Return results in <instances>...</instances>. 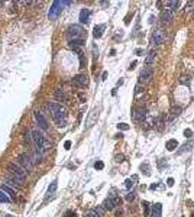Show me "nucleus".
I'll return each mask as SVG.
<instances>
[{
    "instance_id": "f257e3e1",
    "label": "nucleus",
    "mask_w": 194,
    "mask_h": 217,
    "mask_svg": "<svg viewBox=\"0 0 194 217\" xmlns=\"http://www.w3.org/2000/svg\"><path fill=\"white\" fill-rule=\"evenodd\" d=\"M47 109L49 110V113H51L54 122L57 123V126H58V127H64L65 123H67V116H65L64 107H62L59 103L48 101V103H47Z\"/></svg>"
},
{
    "instance_id": "f03ea898",
    "label": "nucleus",
    "mask_w": 194,
    "mask_h": 217,
    "mask_svg": "<svg viewBox=\"0 0 194 217\" xmlns=\"http://www.w3.org/2000/svg\"><path fill=\"white\" fill-rule=\"evenodd\" d=\"M32 141H33V143H35L36 151H39V152L48 151L49 148H51V142H49L42 133H39V130H33V132H32Z\"/></svg>"
},
{
    "instance_id": "7ed1b4c3",
    "label": "nucleus",
    "mask_w": 194,
    "mask_h": 217,
    "mask_svg": "<svg viewBox=\"0 0 194 217\" xmlns=\"http://www.w3.org/2000/svg\"><path fill=\"white\" fill-rule=\"evenodd\" d=\"M68 38H70V41H84L86 39V32H84L83 26L71 25L68 28Z\"/></svg>"
},
{
    "instance_id": "20e7f679",
    "label": "nucleus",
    "mask_w": 194,
    "mask_h": 217,
    "mask_svg": "<svg viewBox=\"0 0 194 217\" xmlns=\"http://www.w3.org/2000/svg\"><path fill=\"white\" fill-rule=\"evenodd\" d=\"M7 171H9L12 175L18 177L19 180H22V181H25V178H26V171H25L22 167L16 165L15 162H10V164H7Z\"/></svg>"
},
{
    "instance_id": "39448f33",
    "label": "nucleus",
    "mask_w": 194,
    "mask_h": 217,
    "mask_svg": "<svg viewBox=\"0 0 194 217\" xmlns=\"http://www.w3.org/2000/svg\"><path fill=\"white\" fill-rule=\"evenodd\" d=\"M18 165H19V167H22L26 172L32 171V168H33V164H32L30 156H29L28 153H21V155L18 156Z\"/></svg>"
},
{
    "instance_id": "423d86ee",
    "label": "nucleus",
    "mask_w": 194,
    "mask_h": 217,
    "mask_svg": "<svg viewBox=\"0 0 194 217\" xmlns=\"http://www.w3.org/2000/svg\"><path fill=\"white\" fill-rule=\"evenodd\" d=\"M62 7H64V3H62V1H59V0H55V1L52 3L51 9H49L48 18L51 19V20H55V19L58 18V15L62 12Z\"/></svg>"
},
{
    "instance_id": "0eeeda50",
    "label": "nucleus",
    "mask_w": 194,
    "mask_h": 217,
    "mask_svg": "<svg viewBox=\"0 0 194 217\" xmlns=\"http://www.w3.org/2000/svg\"><path fill=\"white\" fill-rule=\"evenodd\" d=\"M146 116H148V115H146L145 107L139 106V107H135V109H133L132 117H133V120H135V122H138V123H139V122H144Z\"/></svg>"
},
{
    "instance_id": "6e6552de",
    "label": "nucleus",
    "mask_w": 194,
    "mask_h": 217,
    "mask_svg": "<svg viewBox=\"0 0 194 217\" xmlns=\"http://www.w3.org/2000/svg\"><path fill=\"white\" fill-rule=\"evenodd\" d=\"M159 19H161V23L162 25H168L172 22V19H174V12L168 9V7H165L162 12H161V16H159Z\"/></svg>"
},
{
    "instance_id": "1a4fd4ad",
    "label": "nucleus",
    "mask_w": 194,
    "mask_h": 217,
    "mask_svg": "<svg viewBox=\"0 0 194 217\" xmlns=\"http://www.w3.org/2000/svg\"><path fill=\"white\" fill-rule=\"evenodd\" d=\"M165 39H167V35L164 30H155L152 33V44L154 45H161V44H164Z\"/></svg>"
},
{
    "instance_id": "9d476101",
    "label": "nucleus",
    "mask_w": 194,
    "mask_h": 217,
    "mask_svg": "<svg viewBox=\"0 0 194 217\" xmlns=\"http://www.w3.org/2000/svg\"><path fill=\"white\" fill-rule=\"evenodd\" d=\"M33 116H35V120H36V123L39 124V127H41L42 130H47V129H48V122H47V119L44 117V115H42L41 112L35 110V112H33Z\"/></svg>"
},
{
    "instance_id": "9b49d317",
    "label": "nucleus",
    "mask_w": 194,
    "mask_h": 217,
    "mask_svg": "<svg viewBox=\"0 0 194 217\" xmlns=\"http://www.w3.org/2000/svg\"><path fill=\"white\" fill-rule=\"evenodd\" d=\"M73 83L77 86V87H87L89 84V77L86 74H78L73 78Z\"/></svg>"
},
{
    "instance_id": "f8f14e48",
    "label": "nucleus",
    "mask_w": 194,
    "mask_h": 217,
    "mask_svg": "<svg viewBox=\"0 0 194 217\" xmlns=\"http://www.w3.org/2000/svg\"><path fill=\"white\" fill-rule=\"evenodd\" d=\"M152 68L151 67H146L144 68L141 74H139V84H142V83H145V81H149L151 78H152Z\"/></svg>"
},
{
    "instance_id": "ddd939ff",
    "label": "nucleus",
    "mask_w": 194,
    "mask_h": 217,
    "mask_svg": "<svg viewBox=\"0 0 194 217\" xmlns=\"http://www.w3.org/2000/svg\"><path fill=\"white\" fill-rule=\"evenodd\" d=\"M6 180L9 181V184H10V185H13V187H18V188H19V187H22V182H23L22 180H19L18 177L12 175L10 172H7V174H6Z\"/></svg>"
},
{
    "instance_id": "4468645a",
    "label": "nucleus",
    "mask_w": 194,
    "mask_h": 217,
    "mask_svg": "<svg viewBox=\"0 0 194 217\" xmlns=\"http://www.w3.org/2000/svg\"><path fill=\"white\" fill-rule=\"evenodd\" d=\"M161 214H162V204H159V203L154 204L149 217H161Z\"/></svg>"
},
{
    "instance_id": "2eb2a0df",
    "label": "nucleus",
    "mask_w": 194,
    "mask_h": 217,
    "mask_svg": "<svg viewBox=\"0 0 194 217\" xmlns=\"http://www.w3.org/2000/svg\"><path fill=\"white\" fill-rule=\"evenodd\" d=\"M181 112H183V109L180 106H172L170 110V122H172L175 117H178L181 115Z\"/></svg>"
},
{
    "instance_id": "dca6fc26",
    "label": "nucleus",
    "mask_w": 194,
    "mask_h": 217,
    "mask_svg": "<svg viewBox=\"0 0 194 217\" xmlns=\"http://www.w3.org/2000/svg\"><path fill=\"white\" fill-rule=\"evenodd\" d=\"M90 20V10L89 9H81L80 12V22L81 23H89Z\"/></svg>"
},
{
    "instance_id": "f3484780",
    "label": "nucleus",
    "mask_w": 194,
    "mask_h": 217,
    "mask_svg": "<svg viewBox=\"0 0 194 217\" xmlns=\"http://www.w3.org/2000/svg\"><path fill=\"white\" fill-rule=\"evenodd\" d=\"M0 190H1V191H4V193L7 194V195H9L12 200H16V194H15V191H13V188H10L7 184H1Z\"/></svg>"
},
{
    "instance_id": "a211bd4d",
    "label": "nucleus",
    "mask_w": 194,
    "mask_h": 217,
    "mask_svg": "<svg viewBox=\"0 0 194 217\" xmlns=\"http://www.w3.org/2000/svg\"><path fill=\"white\" fill-rule=\"evenodd\" d=\"M97 117H98V110L94 109V110L91 112V115H90V119H89V122H87V126H89V127H91V126H93V123L97 120Z\"/></svg>"
},
{
    "instance_id": "6ab92c4d",
    "label": "nucleus",
    "mask_w": 194,
    "mask_h": 217,
    "mask_svg": "<svg viewBox=\"0 0 194 217\" xmlns=\"http://www.w3.org/2000/svg\"><path fill=\"white\" fill-rule=\"evenodd\" d=\"M155 59H156V52H155V51H151V52L148 54V57L145 58V62L148 65H151V64L155 62Z\"/></svg>"
},
{
    "instance_id": "aec40b11",
    "label": "nucleus",
    "mask_w": 194,
    "mask_h": 217,
    "mask_svg": "<svg viewBox=\"0 0 194 217\" xmlns=\"http://www.w3.org/2000/svg\"><path fill=\"white\" fill-rule=\"evenodd\" d=\"M175 148H178V142L175 141V139H170L168 142H167V149L172 152V151H175Z\"/></svg>"
},
{
    "instance_id": "412c9836",
    "label": "nucleus",
    "mask_w": 194,
    "mask_h": 217,
    "mask_svg": "<svg viewBox=\"0 0 194 217\" xmlns=\"http://www.w3.org/2000/svg\"><path fill=\"white\" fill-rule=\"evenodd\" d=\"M103 207H104V210H113L115 209V204H113V201L110 198H106L103 201Z\"/></svg>"
},
{
    "instance_id": "4be33fe9",
    "label": "nucleus",
    "mask_w": 194,
    "mask_h": 217,
    "mask_svg": "<svg viewBox=\"0 0 194 217\" xmlns=\"http://www.w3.org/2000/svg\"><path fill=\"white\" fill-rule=\"evenodd\" d=\"M112 201H113V204H115V207H120L122 206V198L119 195H116V194H113V195H110L109 197Z\"/></svg>"
},
{
    "instance_id": "5701e85b",
    "label": "nucleus",
    "mask_w": 194,
    "mask_h": 217,
    "mask_svg": "<svg viewBox=\"0 0 194 217\" xmlns=\"http://www.w3.org/2000/svg\"><path fill=\"white\" fill-rule=\"evenodd\" d=\"M55 96H57V98H58V100H61V101H65V100H67L65 93H64L61 88H57V90H55Z\"/></svg>"
},
{
    "instance_id": "b1692460",
    "label": "nucleus",
    "mask_w": 194,
    "mask_h": 217,
    "mask_svg": "<svg viewBox=\"0 0 194 217\" xmlns=\"http://www.w3.org/2000/svg\"><path fill=\"white\" fill-rule=\"evenodd\" d=\"M142 207H144V211H145V216L149 217L151 216V210H152V207H151V204L148 203V201H142Z\"/></svg>"
},
{
    "instance_id": "393cba45",
    "label": "nucleus",
    "mask_w": 194,
    "mask_h": 217,
    "mask_svg": "<svg viewBox=\"0 0 194 217\" xmlns=\"http://www.w3.org/2000/svg\"><path fill=\"white\" fill-rule=\"evenodd\" d=\"M104 29V25H98V26H96L94 28V32H93V35H94V38H100L101 35H103V30Z\"/></svg>"
},
{
    "instance_id": "a878e982",
    "label": "nucleus",
    "mask_w": 194,
    "mask_h": 217,
    "mask_svg": "<svg viewBox=\"0 0 194 217\" xmlns=\"http://www.w3.org/2000/svg\"><path fill=\"white\" fill-rule=\"evenodd\" d=\"M167 7L171 9L172 12H174V10H178V7H180V1H167Z\"/></svg>"
},
{
    "instance_id": "bb28decb",
    "label": "nucleus",
    "mask_w": 194,
    "mask_h": 217,
    "mask_svg": "<svg viewBox=\"0 0 194 217\" xmlns=\"http://www.w3.org/2000/svg\"><path fill=\"white\" fill-rule=\"evenodd\" d=\"M191 148H193V143H191V142H187V143H184V145H183V148H181V149H178V153L181 155V153H184V152L190 151Z\"/></svg>"
},
{
    "instance_id": "cd10ccee",
    "label": "nucleus",
    "mask_w": 194,
    "mask_h": 217,
    "mask_svg": "<svg viewBox=\"0 0 194 217\" xmlns=\"http://www.w3.org/2000/svg\"><path fill=\"white\" fill-rule=\"evenodd\" d=\"M10 200H12V198H10L7 194L4 193V191H1V190H0V203H9Z\"/></svg>"
},
{
    "instance_id": "c85d7f7f",
    "label": "nucleus",
    "mask_w": 194,
    "mask_h": 217,
    "mask_svg": "<svg viewBox=\"0 0 194 217\" xmlns=\"http://www.w3.org/2000/svg\"><path fill=\"white\" fill-rule=\"evenodd\" d=\"M93 211L96 213L97 217H103V216H104V211H106V210H104V207H103V206H98V207H96Z\"/></svg>"
},
{
    "instance_id": "c756f323",
    "label": "nucleus",
    "mask_w": 194,
    "mask_h": 217,
    "mask_svg": "<svg viewBox=\"0 0 194 217\" xmlns=\"http://www.w3.org/2000/svg\"><path fill=\"white\" fill-rule=\"evenodd\" d=\"M190 83H191V78H190L188 75H183V77L180 78V84H184V86H190Z\"/></svg>"
},
{
    "instance_id": "7c9ffc66",
    "label": "nucleus",
    "mask_w": 194,
    "mask_h": 217,
    "mask_svg": "<svg viewBox=\"0 0 194 217\" xmlns=\"http://www.w3.org/2000/svg\"><path fill=\"white\" fill-rule=\"evenodd\" d=\"M57 185H58V182H57V181H52V182H51V185L48 187V194H49V195L55 193V190H57Z\"/></svg>"
},
{
    "instance_id": "2f4dec72",
    "label": "nucleus",
    "mask_w": 194,
    "mask_h": 217,
    "mask_svg": "<svg viewBox=\"0 0 194 217\" xmlns=\"http://www.w3.org/2000/svg\"><path fill=\"white\" fill-rule=\"evenodd\" d=\"M42 161V153L39 151H35L33 153V162H41Z\"/></svg>"
},
{
    "instance_id": "473e14b6",
    "label": "nucleus",
    "mask_w": 194,
    "mask_h": 217,
    "mask_svg": "<svg viewBox=\"0 0 194 217\" xmlns=\"http://www.w3.org/2000/svg\"><path fill=\"white\" fill-rule=\"evenodd\" d=\"M32 133H29V132H25L23 133V141L25 143H30V141H32V136H30Z\"/></svg>"
},
{
    "instance_id": "72a5a7b5",
    "label": "nucleus",
    "mask_w": 194,
    "mask_h": 217,
    "mask_svg": "<svg viewBox=\"0 0 194 217\" xmlns=\"http://www.w3.org/2000/svg\"><path fill=\"white\" fill-rule=\"evenodd\" d=\"M141 169H142V172H145V175H151V172H149V165H148V164H142V165H141Z\"/></svg>"
},
{
    "instance_id": "f704fd0d",
    "label": "nucleus",
    "mask_w": 194,
    "mask_h": 217,
    "mask_svg": "<svg viewBox=\"0 0 194 217\" xmlns=\"http://www.w3.org/2000/svg\"><path fill=\"white\" fill-rule=\"evenodd\" d=\"M84 44V41H70V47H80V45H83Z\"/></svg>"
},
{
    "instance_id": "c9c22d12",
    "label": "nucleus",
    "mask_w": 194,
    "mask_h": 217,
    "mask_svg": "<svg viewBox=\"0 0 194 217\" xmlns=\"http://www.w3.org/2000/svg\"><path fill=\"white\" fill-rule=\"evenodd\" d=\"M125 187H126V190H130V188L133 187V182H132V180H126V181H125Z\"/></svg>"
},
{
    "instance_id": "e433bc0d",
    "label": "nucleus",
    "mask_w": 194,
    "mask_h": 217,
    "mask_svg": "<svg viewBox=\"0 0 194 217\" xmlns=\"http://www.w3.org/2000/svg\"><path fill=\"white\" fill-rule=\"evenodd\" d=\"M118 127L122 129V130H129V124H126V123H119Z\"/></svg>"
},
{
    "instance_id": "4c0bfd02",
    "label": "nucleus",
    "mask_w": 194,
    "mask_h": 217,
    "mask_svg": "<svg viewBox=\"0 0 194 217\" xmlns=\"http://www.w3.org/2000/svg\"><path fill=\"white\" fill-rule=\"evenodd\" d=\"M94 168H96V169H103V168H104V164H103L101 161H97L96 164H94Z\"/></svg>"
},
{
    "instance_id": "58836bf2",
    "label": "nucleus",
    "mask_w": 194,
    "mask_h": 217,
    "mask_svg": "<svg viewBox=\"0 0 194 217\" xmlns=\"http://www.w3.org/2000/svg\"><path fill=\"white\" fill-rule=\"evenodd\" d=\"M184 136H186V138H191V136H193V130H191V129H186V130H184Z\"/></svg>"
},
{
    "instance_id": "ea45409f",
    "label": "nucleus",
    "mask_w": 194,
    "mask_h": 217,
    "mask_svg": "<svg viewBox=\"0 0 194 217\" xmlns=\"http://www.w3.org/2000/svg\"><path fill=\"white\" fill-rule=\"evenodd\" d=\"M126 200H127V201H133V200H135V194L129 193L127 195H126Z\"/></svg>"
},
{
    "instance_id": "a19ab883",
    "label": "nucleus",
    "mask_w": 194,
    "mask_h": 217,
    "mask_svg": "<svg viewBox=\"0 0 194 217\" xmlns=\"http://www.w3.org/2000/svg\"><path fill=\"white\" fill-rule=\"evenodd\" d=\"M141 91H142V84H138L136 88H135V94H139Z\"/></svg>"
},
{
    "instance_id": "79ce46f5",
    "label": "nucleus",
    "mask_w": 194,
    "mask_h": 217,
    "mask_svg": "<svg viewBox=\"0 0 194 217\" xmlns=\"http://www.w3.org/2000/svg\"><path fill=\"white\" fill-rule=\"evenodd\" d=\"M116 162H123L125 161V156L123 155H116V159H115Z\"/></svg>"
},
{
    "instance_id": "37998d69",
    "label": "nucleus",
    "mask_w": 194,
    "mask_h": 217,
    "mask_svg": "<svg viewBox=\"0 0 194 217\" xmlns=\"http://www.w3.org/2000/svg\"><path fill=\"white\" fill-rule=\"evenodd\" d=\"M86 217H97L96 213L93 211V210H90V211H87V214H86Z\"/></svg>"
},
{
    "instance_id": "c03bdc74",
    "label": "nucleus",
    "mask_w": 194,
    "mask_h": 217,
    "mask_svg": "<svg viewBox=\"0 0 194 217\" xmlns=\"http://www.w3.org/2000/svg\"><path fill=\"white\" fill-rule=\"evenodd\" d=\"M67 217H77V214H75L74 211H71V210H68V211H67Z\"/></svg>"
},
{
    "instance_id": "a18cd8bd",
    "label": "nucleus",
    "mask_w": 194,
    "mask_h": 217,
    "mask_svg": "<svg viewBox=\"0 0 194 217\" xmlns=\"http://www.w3.org/2000/svg\"><path fill=\"white\" fill-rule=\"evenodd\" d=\"M167 184H168V187H172L174 185V178H168L167 180Z\"/></svg>"
},
{
    "instance_id": "49530a36",
    "label": "nucleus",
    "mask_w": 194,
    "mask_h": 217,
    "mask_svg": "<svg viewBox=\"0 0 194 217\" xmlns=\"http://www.w3.org/2000/svg\"><path fill=\"white\" fill-rule=\"evenodd\" d=\"M78 97H80V100H81V101H86V96H84L83 93H80V94H78Z\"/></svg>"
},
{
    "instance_id": "de8ad7c7",
    "label": "nucleus",
    "mask_w": 194,
    "mask_h": 217,
    "mask_svg": "<svg viewBox=\"0 0 194 217\" xmlns=\"http://www.w3.org/2000/svg\"><path fill=\"white\" fill-rule=\"evenodd\" d=\"M115 214H116L118 217L122 216V209H119V210H116V211H115Z\"/></svg>"
},
{
    "instance_id": "09e8293b",
    "label": "nucleus",
    "mask_w": 194,
    "mask_h": 217,
    "mask_svg": "<svg viewBox=\"0 0 194 217\" xmlns=\"http://www.w3.org/2000/svg\"><path fill=\"white\" fill-rule=\"evenodd\" d=\"M70 146H71V142L67 141V142H65V149H70Z\"/></svg>"
},
{
    "instance_id": "8fccbe9b",
    "label": "nucleus",
    "mask_w": 194,
    "mask_h": 217,
    "mask_svg": "<svg viewBox=\"0 0 194 217\" xmlns=\"http://www.w3.org/2000/svg\"><path fill=\"white\" fill-rule=\"evenodd\" d=\"M149 188H151V190H155V188H158V184H151Z\"/></svg>"
},
{
    "instance_id": "3c124183",
    "label": "nucleus",
    "mask_w": 194,
    "mask_h": 217,
    "mask_svg": "<svg viewBox=\"0 0 194 217\" xmlns=\"http://www.w3.org/2000/svg\"><path fill=\"white\" fill-rule=\"evenodd\" d=\"M142 52H144V51H142V49H136V51H135V54H136V55H141V54H142Z\"/></svg>"
},
{
    "instance_id": "603ef678",
    "label": "nucleus",
    "mask_w": 194,
    "mask_h": 217,
    "mask_svg": "<svg viewBox=\"0 0 194 217\" xmlns=\"http://www.w3.org/2000/svg\"><path fill=\"white\" fill-rule=\"evenodd\" d=\"M135 65H136V62H132V64H130V67H129V70H133V68H135Z\"/></svg>"
},
{
    "instance_id": "864d4df0",
    "label": "nucleus",
    "mask_w": 194,
    "mask_h": 217,
    "mask_svg": "<svg viewBox=\"0 0 194 217\" xmlns=\"http://www.w3.org/2000/svg\"><path fill=\"white\" fill-rule=\"evenodd\" d=\"M1 6H3V3H1V1H0V7H1Z\"/></svg>"
},
{
    "instance_id": "5fc2aeb1",
    "label": "nucleus",
    "mask_w": 194,
    "mask_h": 217,
    "mask_svg": "<svg viewBox=\"0 0 194 217\" xmlns=\"http://www.w3.org/2000/svg\"><path fill=\"white\" fill-rule=\"evenodd\" d=\"M190 217H194V211H193V214H191V216H190Z\"/></svg>"
},
{
    "instance_id": "6e6d98bb",
    "label": "nucleus",
    "mask_w": 194,
    "mask_h": 217,
    "mask_svg": "<svg viewBox=\"0 0 194 217\" xmlns=\"http://www.w3.org/2000/svg\"><path fill=\"white\" fill-rule=\"evenodd\" d=\"M6 217H13V216H6Z\"/></svg>"
}]
</instances>
